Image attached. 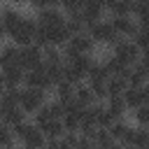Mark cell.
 <instances>
[{
  "instance_id": "cell-45",
  "label": "cell",
  "mask_w": 149,
  "mask_h": 149,
  "mask_svg": "<svg viewBox=\"0 0 149 149\" xmlns=\"http://www.w3.org/2000/svg\"><path fill=\"white\" fill-rule=\"evenodd\" d=\"M2 9H5V7H0V19H2Z\"/></svg>"
},
{
  "instance_id": "cell-41",
  "label": "cell",
  "mask_w": 149,
  "mask_h": 149,
  "mask_svg": "<svg viewBox=\"0 0 149 149\" xmlns=\"http://www.w3.org/2000/svg\"><path fill=\"white\" fill-rule=\"evenodd\" d=\"M109 149H126V144H123V142H119V140H116V142H114V144H112V147H109Z\"/></svg>"
},
{
  "instance_id": "cell-38",
  "label": "cell",
  "mask_w": 149,
  "mask_h": 149,
  "mask_svg": "<svg viewBox=\"0 0 149 149\" xmlns=\"http://www.w3.org/2000/svg\"><path fill=\"white\" fill-rule=\"evenodd\" d=\"M49 5H51V7H58V9H61V7L65 5V0H49Z\"/></svg>"
},
{
  "instance_id": "cell-22",
  "label": "cell",
  "mask_w": 149,
  "mask_h": 149,
  "mask_svg": "<svg viewBox=\"0 0 149 149\" xmlns=\"http://www.w3.org/2000/svg\"><path fill=\"white\" fill-rule=\"evenodd\" d=\"M105 105H107V109H109L116 119H123V114H126V109H128L123 95H109V98L105 100Z\"/></svg>"
},
{
  "instance_id": "cell-20",
  "label": "cell",
  "mask_w": 149,
  "mask_h": 149,
  "mask_svg": "<svg viewBox=\"0 0 149 149\" xmlns=\"http://www.w3.org/2000/svg\"><path fill=\"white\" fill-rule=\"evenodd\" d=\"M74 88H77V84H74V81H70V79H63V81H58V84L54 86L56 98H58V100H63V102H68V100H72V98H74Z\"/></svg>"
},
{
  "instance_id": "cell-47",
  "label": "cell",
  "mask_w": 149,
  "mask_h": 149,
  "mask_svg": "<svg viewBox=\"0 0 149 149\" xmlns=\"http://www.w3.org/2000/svg\"><path fill=\"white\" fill-rule=\"evenodd\" d=\"M126 149H135V147H126Z\"/></svg>"
},
{
  "instance_id": "cell-29",
  "label": "cell",
  "mask_w": 149,
  "mask_h": 149,
  "mask_svg": "<svg viewBox=\"0 0 149 149\" xmlns=\"http://www.w3.org/2000/svg\"><path fill=\"white\" fill-rule=\"evenodd\" d=\"M133 119L137 126H149V105H140L137 109H133Z\"/></svg>"
},
{
  "instance_id": "cell-33",
  "label": "cell",
  "mask_w": 149,
  "mask_h": 149,
  "mask_svg": "<svg viewBox=\"0 0 149 149\" xmlns=\"http://www.w3.org/2000/svg\"><path fill=\"white\" fill-rule=\"evenodd\" d=\"M35 44L37 47H49V30L44 26H37V33H35Z\"/></svg>"
},
{
  "instance_id": "cell-42",
  "label": "cell",
  "mask_w": 149,
  "mask_h": 149,
  "mask_svg": "<svg viewBox=\"0 0 149 149\" xmlns=\"http://www.w3.org/2000/svg\"><path fill=\"white\" fill-rule=\"evenodd\" d=\"M9 2H12V7H16V5H19V7H21V5H26V2H28V0H9Z\"/></svg>"
},
{
  "instance_id": "cell-25",
  "label": "cell",
  "mask_w": 149,
  "mask_h": 149,
  "mask_svg": "<svg viewBox=\"0 0 149 149\" xmlns=\"http://www.w3.org/2000/svg\"><path fill=\"white\" fill-rule=\"evenodd\" d=\"M42 58H44V63H65L63 51L58 47H54V44H49V47L42 49Z\"/></svg>"
},
{
  "instance_id": "cell-11",
  "label": "cell",
  "mask_w": 149,
  "mask_h": 149,
  "mask_svg": "<svg viewBox=\"0 0 149 149\" xmlns=\"http://www.w3.org/2000/svg\"><path fill=\"white\" fill-rule=\"evenodd\" d=\"M105 7L102 5H95V2H91V0H86V5H84V9H81V16H84V23H86V30H88V26H93L95 21H100L102 16H105Z\"/></svg>"
},
{
  "instance_id": "cell-17",
  "label": "cell",
  "mask_w": 149,
  "mask_h": 149,
  "mask_svg": "<svg viewBox=\"0 0 149 149\" xmlns=\"http://www.w3.org/2000/svg\"><path fill=\"white\" fill-rule=\"evenodd\" d=\"M123 100L128 105V109H137L140 105H144V93H142V86H128L126 93H123Z\"/></svg>"
},
{
  "instance_id": "cell-36",
  "label": "cell",
  "mask_w": 149,
  "mask_h": 149,
  "mask_svg": "<svg viewBox=\"0 0 149 149\" xmlns=\"http://www.w3.org/2000/svg\"><path fill=\"white\" fill-rule=\"evenodd\" d=\"M28 5L35 9H44V7H49V0H28Z\"/></svg>"
},
{
  "instance_id": "cell-28",
  "label": "cell",
  "mask_w": 149,
  "mask_h": 149,
  "mask_svg": "<svg viewBox=\"0 0 149 149\" xmlns=\"http://www.w3.org/2000/svg\"><path fill=\"white\" fill-rule=\"evenodd\" d=\"M84 5H86V0H65V5L61 9H63L65 16H72V14H81Z\"/></svg>"
},
{
  "instance_id": "cell-51",
  "label": "cell",
  "mask_w": 149,
  "mask_h": 149,
  "mask_svg": "<svg viewBox=\"0 0 149 149\" xmlns=\"http://www.w3.org/2000/svg\"><path fill=\"white\" fill-rule=\"evenodd\" d=\"M147 105H149V102H147Z\"/></svg>"
},
{
  "instance_id": "cell-49",
  "label": "cell",
  "mask_w": 149,
  "mask_h": 149,
  "mask_svg": "<svg viewBox=\"0 0 149 149\" xmlns=\"http://www.w3.org/2000/svg\"><path fill=\"white\" fill-rule=\"evenodd\" d=\"M0 126H2V116H0Z\"/></svg>"
},
{
  "instance_id": "cell-1",
  "label": "cell",
  "mask_w": 149,
  "mask_h": 149,
  "mask_svg": "<svg viewBox=\"0 0 149 149\" xmlns=\"http://www.w3.org/2000/svg\"><path fill=\"white\" fill-rule=\"evenodd\" d=\"M37 19L33 16H23L21 23L9 33V40L16 44V47H28V44H35V33H37Z\"/></svg>"
},
{
  "instance_id": "cell-50",
  "label": "cell",
  "mask_w": 149,
  "mask_h": 149,
  "mask_svg": "<svg viewBox=\"0 0 149 149\" xmlns=\"http://www.w3.org/2000/svg\"><path fill=\"white\" fill-rule=\"evenodd\" d=\"M0 149H2V147H0Z\"/></svg>"
},
{
  "instance_id": "cell-15",
  "label": "cell",
  "mask_w": 149,
  "mask_h": 149,
  "mask_svg": "<svg viewBox=\"0 0 149 149\" xmlns=\"http://www.w3.org/2000/svg\"><path fill=\"white\" fill-rule=\"evenodd\" d=\"M44 135H47V140H58V137H63L68 130H65V126H63V119H51L49 123H44V126H37Z\"/></svg>"
},
{
  "instance_id": "cell-6",
  "label": "cell",
  "mask_w": 149,
  "mask_h": 149,
  "mask_svg": "<svg viewBox=\"0 0 149 149\" xmlns=\"http://www.w3.org/2000/svg\"><path fill=\"white\" fill-rule=\"evenodd\" d=\"M68 21V16L63 14V9L58 7H44V9H37V23L44 26V28H56V26H63Z\"/></svg>"
},
{
  "instance_id": "cell-39",
  "label": "cell",
  "mask_w": 149,
  "mask_h": 149,
  "mask_svg": "<svg viewBox=\"0 0 149 149\" xmlns=\"http://www.w3.org/2000/svg\"><path fill=\"white\" fill-rule=\"evenodd\" d=\"M142 93H144V100H147V102H149V81H147V84H144V86H142Z\"/></svg>"
},
{
  "instance_id": "cell-46",
  "label": "cell",
  "mask_w": 149,
  "mask_h": 149,
  "mask_svg": "<svg viewBox=\"0 0 149 149\" xmlns=\"http://www.w3.org/2000/svg\"><path fill=\"white\" fill-rule=\"evenodd\" d=\"M21 149H30V147H26V144H23V147H21Z\"/></svg>"
},
{
  "instance_id": "cell-35",
  "label": "cell",
  "mask_w": 149,
  "mask_h": 149,
  "mask_svg": "<svg viewBox=\"0 0 149 149\" xmlns=\"http://www.w3.org/2000/svg\"><path fill=\"white\" fill-rule=\"evenodd\" d=\"M137 65H140V70L144 72V77L149 79V51H142V56H140Z\"/></svg>"
},
{
  "instance_id": "cell-7",
  "label": "cell",
  "mask_w": 149,
  "mask_h": 149,
  "mask_svg": "<svg viewBox=\"0 0 149 149\" xmlns=\"http://www.w3.org/2000/svg\"><path fill=\"white\" fill-rule=\"evenodd\" d=\"M44 58H42V47L37 44H28V47H21V68L23 70H33L37 65H42Z\"/></svg>"
},
{
  "instance_id": "cell-14",
  "label": "cell",
  "mask_w": 149,
  "mask_h": 149,
  "mask_svg": "<svg viewBox=\"0 0 149 149\" xmlns=\"http://www.w3.org/2000/svg\"><path fill=\"white\" fill-rule=\"evenodd\" d=\"M21 19H23V14L16 9V7H5L2 9V19H0V23L5 26V30H7V35L21 23Z\"/></svg>"
},
{
  "instance_id": "cell-5",
  "label": "cell",
  "mask_w": 149,
  "mask_h": 149,
  "mask_svg": "<svg viewBox=\"0 0 149 149\" xmlns=\"http://www.w3.org/2000/svg\"><path fill=\"white\" fill-rule=\"evenodd\" d=\"M23 86H30V88H44V91H51L54 88V81L49 79L47 74V65H37L33 70H26V79H23Z\"/></svg>"
},
{
  "instance_id": "cell-13",
  "label": "cell",
  "mask_w": 149,
  "mask_h": 149,
  "mask_svg": "<svg viewBox=\"0 0 149 149\" xmlns=\"http://www.w3.org/2000/svg\"><path fill=\"white\" fill-rule=\"evenodd\" d=\"M2 74H5V84H7V86H12V88H19V86H23V79H26V70H23L21 65H12V68H5V70H2Z\"/></svg>"
},
{
  "instance_id": "cell-30",
  "label": "cell",
  "mask_w": 149,
  "mask_h": 149,
  "mask_svg": "<svg viewBox=\"0 0 149 149\" xmlns=\"http://www.w3.org/2000/svg\"><path fill=\"white\" fill-rule=\"evenodd\" d=\"M133 42H135L142 51H149V28H137V33H135Z\"/></svg>"
},
{
  "instance_id": "cell-27",
  "label": "cell",
  "mask_w": 149,
  "mask_h": 149,
  "mask_svg": "<svg viewBox=\"0 0 149 149\" xmlns=\"http://www.w3.org/2000/svg\"><path fill=\"white\" fill-rule=\"evenodd\" d=\"M14 133H12V126H7V123H2L0 126V147L2 149H7V147H14Z\"/></svg>"
},
{
  "instance_id": "cell-40",
  "label": "cell",
  "mask_w": 149,
  "mask_h": 149,
  "mask_svg": "<svg viewBox=\"0 0 149 149\" xmlns=\"http://www.w3.org/2000/svg\"><path fill=\"white\" fill-rule=\"evenodd\" d=\"M7 88V84H5V74H2V70H0V93Z\"/></svg>"
},
{
  "instance_id": "cell-16",
  "label": "cell",
  "mask_w": 149,
  "mask_h": 149,
  "mask_svg": "<svg viewBox=\"0 0 149 149\" xmlns=\"http://www.w3.org/2000/svg\"><path fill=\"white\" fill-rule=\"evenodd\" d=\"M74 100H77L79 105H84V107H91L93 102H98L95 95H93V91H91V86H88L86 81H79V84H77V88H74Z\"/></svg>"
},
{
  "instance_id": "cell-44",
  "label": "cell",
  "mask_w": 149,
  "mask_h": 149,
  "mask_svg": "<svg viewBox=\"0 0 149 149\" xmlns=\"http://www.w3.org/2000/svg\"><path fill=\"white\" fill-rule=\"evenodd\" d=\"M93 149H102V147H100V144H93Z\"/></svg>"
},
{
  "instance_id": "cell-43",
  "label": "cell",
  "mask_w": 149,
  "mask_h": 149,
  "mask_svg": "<svg viewBox=\"0 0 149 149\" xmlns=\"http://www.w3.org/2000/svg\"><path fill=\"white\" fill-rule=\"evenodd\" d=\"M91 2H95V5H102V7L107 5V0H91Z\"/></svg>"
},
{
  "instance_id": "cell-18",
  "label": "cell",
  "mask_w": 149,
  "mask_h": 149,
  "mask_svg": "<svg viewBox=\"0 0 149 149\" xmlns=\"http://www.w3.org/2000/svg\"><path fill=\"white\" fill-rule=\"evenodd\" d=\"M0 116H2V123H7V126H16V123L26 121V116H28V114L21 109V105H14V107L2 109V112H0Z\"/></svg>"
},
{
  "instance_id": "cell-19",
  "label": "cell",
  "mask_w": 149,
  "mask_h": 149,
  "mask_svg": "<svg viewBox=\"0 0 149 149\" xmlns=\"http://www.w3.org/2000/svg\"><path fill=\"white\" fill-rule=\"evenodd\" d=\"M23 144L30 147V149H44V147H47V135H44L37 126H33L30 133L23 137Z\"/></svg>"
},
{
  "instance_id": "cell-10",
  "label": "cell",
  "mask_w": 149,
  "mask_h": 149,
  "mask_svg": "<svg viewBox=\"0 0 149 149\" xmlns=\"http://www.w3.org/2000/svg\"><path fill=\"white\" fill-rule=\"evenodd\" d=\"M12 65H21V47H16L14 42L0 47V70Z\"/></svg>"
},
{
  "instance_id": "cell-34",
  "label": "cell",
  "mask_w": 149,
  "mask_h": 149,
  "mask_svg": "<svg viewBox=\"0 0 149 149\" xmlns=\"http://www.w3.org/2000/svg\"><path fill=\"white\" fill-rule=\"evenodd\" d=\"M93 137H88V135H84V133H79L77 135V149H93Z\"/></svg>"
},
{
  "instance_id": "cell-31",
  "label": "cell",
  "mask_w": 149,
  "mask_h": 149,
  "mask_svg": "<svg viewBox=\"0 0 149 149\" xmlns=\"http://www.w3.org/2000/svg\"><path fill=\"white\" fill-rule=\"evenodd\" d=\"M33 126H35L33 121H21V123L12 126V133H14V137H16V140H21V142H23V137L30 133V128H33Z\"/></svg>"
},
{
  "instance_id": "cell-9",
  "label": "cell",
  "mask_w": 149,
  "mask_h": 149,
  "mask_svg": "<svg viewBox=\"0 0 149 149\" xmlns=\"http://www.w3.org/2000/svg\"><path fill=\"white\" fill-rule=\"evenodd\" d=\"M65 47H70L74 54H91V51L95 49V42H93V37L88 35V30H84V33L72 35L70 42H68Z\"/></svg>"
},
{
  "instance_id": "cell-3",
  "label": "cell",
  "mask_w": 149,
  "mask_h": 149,
  "mask_svg": "<svg viewBox=\"0 0 149 149\" xmlns=\"http://www.w3.org/2000/svg\"><path fill=\"white\" fill-rule=\"evenodd\" d=\"M112 54H114L116 58H121L126 65H135V63L140 61V56H142V49H140L130 37H121V40L112 47Z\"/></svg>"
},
{
  "instance_id": "cell-24",
  "label": "cell",
  "mask_w": 149,
  "mask_h": 149,
  "mask_svg": "<svg viewBox=\"0 0 149 149\" xmlns=\"http://www.w3.org/2000/svg\"><path fill=\"white\" fill-rule=\"evenodd\" d=\"M93 140H95V144H100L102 149H109V147L116 142V140L112 137L109 128H102V126H98V128H95V137H93Z\"/></svg>"
},
{
  "instance_id": "cell-12",
  "label": "cell",
  "mask_w": 149,
  "mask_h": 149,
  "mask_svg": "<svg viewBox=\"0 0 149 149\" xmlns=\"http://www.w3.org/2000/svg\"><path fill=\"white\" fill-rule=\"evenodd\" d=\"M133 2L135 0H107L105 9L112 16H133Z\"/></svg>"
},
{
  "instance_id": "cell-2",
  "label": "cell",
  "mask_w": 149,
  "mask_h": 149,
  "mask_svg": "<svg viewBox=\"0 0 149 149\" xmlns=\"http://www.w3.org/2000/svg\"><path fill=\"white\" fill-rule=\"evenodd\" d=\"M88 35L93 37L95 44H109V47H114V44L121 40V35L114 30L112 21H105V19L95 21L93 26H88Z\"/></svg>"
},
{
  "instance_id": "cell-4",
  "label": "cell",
  "mask_w": 149,
  "mask_h": 149,
  "mask_svg": "<svg viewBox=\"0 0 149 149\" xmlns=\"http://www.w3.org/2000/svg\"><path fill=\"white\" fill-rule=\"evenodd\" d=\"M47 102V91L44 88H30V86H23L21 91V109L26 114H35L42 105Z\"/></svg>"
},
{
  "instance_id": "cell-48",
  "label": "cell",
  "mask_w": 149,
  "mask_h": 149,
  "mask_svg": "<svg viewBox=\"0 0 149 149\" xmlns=\"http://www.w3.org/2000/svg\"><path fill=\"white\" fill-rule=\"evenodd\" d=\"M7 149H16V147H7Z\"/></svg>"
},
{
  "instance_id": "cell-23",
  "label": "cell",
  "mask_w": 149,
  "mask_h": 149,
  "mask_svg": "<svg viewBox=\"0 0 149 149\" xmlns=\"http://www.w3.org/2000/svg\"><path fill=\"white\" fill-rule=\"evenodd\" d=\"M102 63H105V68H107V72H109V74H121V72L128 68V65H126L121 58H116L114 54H107V56L102 58Z\"/></svg>"
},
{
  "instance_id": "cell-37",
  "label": "cell",
  "mask_w": 149,
  "mask_h": 149,
  "mask_svg": "<svg viewBox=\"0 0 149 149\" xmlns=\"http://www.w3.org/2000/svg\"><path fill=\"white\" fill-rule=\"evenodd\" d=\"M5 37H7V30H5V26L0 23V47L5 44Z\"/></svg>"
},
{
  "instance_id": "cell-8",
  "label": "cell",
  "mask_w": 149,
  "mask_h": 149,
  "mask_svg": "<svg viewBox=\"0 0 149 149\" xmlns=\"http://www.w3.org/2000/svg\"><path fill=\"white\" fill-rule=\"evenodd\" d=\"M112 21V26H114V30L121 35V37H135V33H137V21H135V16H112L109 19Z\"/></svg>"
},
{
  "instance_id": "cell-26",
  "label": "cell",
  "mask_w": 149,
  "mask_h": 149,
  "mask_svg": "<svg viewBox=\"0 0 149 149\" xmlns=\"http://www.w3.org/2000/svg\"><path fill=\"white\" fill-rule=\"evenodd\" d=\"M54 119V114H51V109H49V102H44L35 114H33V123L35 126H44V123H49Z\"/></svg>"
},
{
  "instance_id": "cell-32",
  "label": "cell",
  "mask_w": 149,
  "mask_h": 149,
  "mask_svg": "<svg viewBox=\"0 0 149 149\" xmlns=\"http://www.w3.org/2000/svg\"><path fill=\"white\" fill-rule=\"evenodd\" d=\"M126 130H128V123H126L123 119H116V121L109 126L112 137H114V140H119V142H121V137H123V133H126Z\"/></svg>"
},
{
  "instance_id": "cell-21",
  "label": "cell",
  "mask_w": 149,
  "mask_h": 149,
  "mask_svg": "<svg viewBox=\"0 0 149 149\" xmlns=\"http://www.w3.org/2000/svg\"><path fill=\"white\" fill-rule=\"evenodd\" d=\"M126 88H128V79H126V77L112 74V77L107 79V93H109V95H123Z\"/></svg>"
}]
</instances>
